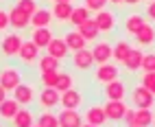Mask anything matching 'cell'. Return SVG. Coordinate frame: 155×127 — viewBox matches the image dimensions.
Wrapping results in <instances>:
<instances>
[{"instance_id":"1","label":"cell","mask_w":155,"mask_h":127,"mask_svg":"<svg viewBox=\"0 0 155 127\" xmlns=\"http://www.w3.org/2000/svg\"><path fill=\"white\" fill-rule=\"evenodd\" d=\"M20 83H22V75L15 66H5L0 70V86H2L7 92H13Z\"/></svg>"},{"instance_id":"2","label":"cell","mask_w":155,"mask_h":127,"mask_svg":"<svg viewBox=\"0 0 155 127\" xmlns=\"http://www.w3.org/2000/svg\"><path fill=\"white\" fill-rule=\"evenodd\" d=\"M131 103L136 105V108L151 110L153 105H155V94H153L149 88H144L142 83H140V86L133 88V92H131Z\"/></svg>"},{"instance_id":"3","label":"cell","mask_w":155,"mask_h":127,"mask_svg":"<svg viewBox=\"0 0 155 127\" xmlns=\"http://www.w3.org/2000/svg\"><path fill=\"white\" fill-rule=\"evenodd\" d=\"M22 42L24 39H22L20 33H9V35L2 37V42H0V53H2L5 57H18Z\"/></svg>"},{"instance_id":"4","label":"cell","mask_w":155,"mask_h":127,"mask_svg":"<svg viewBox=\"0 0 155 127\" xmlns=\"http://www.w3.org/2000/svg\"><path fill=\"white\" fill-rule=\"evenodd\" d=\"M59 118V127H81L83 125V114H81L79 110H61L57 114Z\"/></svg>"},{"instance_id":"5","label":"cell","mask_w":155,"mask_h":127,"mask_svg":"<svg viewBox=\"0 0 155 127\" xmlns=\"http://www.w3.org/2000/svg\"><path fill=\"white\" fill-rule=\"evenodd\" d=\"M83 121L90 123V125H96V127H103L107 123V114H105V108L103 105H90L83 114Z\"/></svg>"},{"instance_id":"6","label":"cell","mask_w":155,"mask_h":127,"mask_svg":"<svg viewBox=\"0 0 155 127\" xmlns=\"http://www.w3.org/2000/svg\"><path fill=\"white\" fill-rule=\"evenodd\" d=\"M18 57L22 59V63H26V66H31V63H37V59H39V48H37L31 39H24L22 46H20Z\"/></svg>"},{"instance_id":"7","label":"cell","mask_w":155,"mask_h":127,"mask_svg":"<svg viewBox=\"0 0 155 127\" xmlns=\"http://www.w3.org/2000/svg\"><path fill=\"white\" fill-rule=\"evenodd\" d=\"M114 55V46L109 42H96V46L92 48V57H94V63H107Z\"/></svg>"},{"instance_id":"8","label":"cell","mask_w":155,"mask_h":127,"mask_svg":"<svg viewBox=\"0 0 155 127\" xmlns=\"http://www.w3.org/2000/svg\"><path fill=\"white\" fill-rule=\"evenodd\" d=\"M105 97L111 101H125L127 97V86L120 79H114L109 83H105Z\"/></svg>"},{"instance_id":"9","label":"cell","mask_w":155,"mask_h":127,"mask_svg":"<svg viewBox=\"0 0 155 127\" xmlns=\"http://www.w3.org/2000/svg\"><path fill=\"white\" fill-rule=\"evenodd\" d=\"M39 105H42L44 110H53L57 108V105L61 103V94L55 90V88H44L42 92H39Z\"/></svg>"},{"instance_id":"10","label":"cell","mask_w":155,"mask_h":127,"mask_svg":"<svg viewBox=\"0 0 155 127\" xmlns=\"http://www.w3.org/2000/svg\"><path fill=\"white\" fill-rule=\"evenodd\" d=\"M94 79L98 81V83H109V81H114V79H118V66H114V63H101V66L96 68V72H94Z\"/></svg>"},{"instance_id":"11","label":"cell","mask_w":155,"mask_h":127,"mask_svg":"<svg viewBox=\"0 0 155 127\" xmlns=\"http://www.w3.org/2000/svg\"><path fill=\"white\" fill-rule=\"evenodd\" d=\"M81 103H83V94L77 88H70L66 92H61V105H64L66 110H79Z\"/></svg>"},{"instance_id":"12","label":"cell","mask_w":155,"mask_h":127,"mask_svg":"<svg viewBox=\"0 0 155 127\" xmlns=\"http://www.w3.org/2000/svg\"><path fill=\"white\" fill-rule=\"evenodd\" d=\"M72 63H74V68H79V70H90L92 66H94L92 50H87V48L74 50V53H72Z\"/></svg>"},{"instance_id":"13","label":"cell","mask_w":155,"mask_h":127,"mask_svg":"<svg viewBox=\"0 0 155 127\" xmlns=\"http://www.w3.org/2000/svg\"><path fill=\"white\" fill-rule=\"evenodd\" d=\"M103 108H105L107 121H122V116H125V112H127L125 101H111V99H107V103L103 105Z\"/></svg>"},{"instance_id":"14","label":"cell","mask_w":155,"mask_h":127,"mask_svg":"<svg viewBox=\"0 0 155 127\" xmlns=\"http://www.w3.org/2000/svg\"><path fill=\"white\" fill-rule=\"evenodd\" d=\"M13 99H15L20 105L28 108V105L33 103V99H35V90H33V86H28V83H20V86L13 90Z\"/></svg>"},{"instance_id":"15","label":"cell","mask_w":155,"mask_h":127,"mask_svg":"<svg viewBox=\"0 0 155 127\" xmlns=\"http://www.w3.org/2000/svg\"><path fill=\"white\" fill-rule=\"evenodd\" d=\"M31 42L42 50V48H48V44L53 42V31L48 26H39V29H33V35H31Z\"/></svg>"},{"instance_id":"16","label":"cell","mask_w":155,"mask_h":127,"mask_svg":"<svg viewBox=\"0 0 155 127\" xmlns=\"http://www.w3.org/2000/svg\"><path fill=\"white\" fill-rule=\"evenodd\" d=\"M9 22H11V26H13L15 31H22V29H26V26L31 24V15L24 13L22 9L13 7V9H9Z\"/></svg>"},{"instance_id":"17","label":"cell","mask_w":155,"mask_h":127,"mask_svg":"<svg viewBox=\"0 0 155 127\" xmlns=\"http://www.w3.org/2000/svg\"><path fill=\"white\" fill-rule=\"evenodd\" d=\"M48 55H53V57H57L59 61H64L66 57H68V44H66V39L64 37H53V42L48 44Z\"/></svg>"},{"instance_id":"18","label":"cell","mask_w":155,"mask_h":127,"mask_svg":"<svg viewBox=\"0 0 155 127\" xmlns=\"http://www.w3.org/2000/svg\"><path fill=\"white\" fill-rule=\"evenodd\" d=\"M94 22H96V26H98L101 33H109V31H114V26H116V18H114V13H109V11L103 9V11L96 13Z\"/></svg>"},{"instance_id":"19","label":"cell","mask_w":155,"mask_h":127,"mask_svg":"<svg viewBox=\"0 0 155 127\" xmlns=\"http://www.w3.org/2000/svg\"><path fill=\"white\" fill-rule=\"evenodd\" d=\"M22 108L15 99H5L0 103V118L2 121H13V116L18 114V110Z\"/></svg>"},{"instance_id":"20","label":"cell","mask_w":155,"mask_h":127,"mask_svg":"<svg viewBox=\"0 0 155 127\" xmlns=\"http://www.w3.org/2000/svg\"><path fill=\"white\" fill-rule=\"evenodd\" d=\"M35 121L37 118L33 116V112H31L28 108H20L18 114L13 116V127H33Z\"/></svg>"},{"instance_id":"21","label":"cell","mask_w":155,"mask_h":127,"mask_svg":"<svg viewBox=\"0 0 155 127\" xmlns=\"http://www.w3.org/2000/svg\"><path fill=\"white\" fill-rule=\"evenodd\" d=\"M72 2H55V7L50 9L53 11V18L55 20H59V22H68L70 20V15H72Z\"/></svg>"},{"instance_id":"22","label":"cell","mask_w":155,"mask_h":127,"mask_svg":"<svg viewBox=\"0 0 155 127\" xmlns=\"http://www.w3.org/2000/svg\"><path fill=\"white\" fill-rule=\"evenodd\" d=\"M64 39H66V44H68V48L74 53V50H81V48H85V37L79 33V31H68V33L64 35Z\"/></svg>"},{"instance_id":"23","label":"cell","mask_w":155,"mask_h":127,"mask_svg":"<svg viewBox=\"0 0 155 127\" xmlns=\"http://www.w3.org/2000/svg\"><path fill=\"white\" fill-rule=\"evenodd\" d=\"M142 57H144V53L140 50V48H131V53H129V57L125 59V66L129 72H136V70H140L142 68Z\"/></svg>"},{"instance_id":"24","label":"cell","mask_w":155,"mask_h":127,"mask_svg":"<svg viewBox=\"0 0 155 127\" xmlns=\"http://www.w3.org/2000/svg\"><path fill=\"white\" fill-rule=\"evenodd\" d=\"M136 42H138L140 46H151L153 42H155V29H153L151 24L144 22V26L136 33Z\"/></svg>"},{"instance_id":"25","label":"cell","mask_w":155,"mask_h":127,"mask_svg":"<svg viewBox=\"0 0 155 127\" xmlns=\"http://www.w3.org/2000/svg\"><path fill=\"white\" fill-rule=\"evenodd\" d=\"M50 22H53V11H48V9H37V11L31 15V24H33L35 29L48 26Z\"/></svg>"},{"instance_id":"26","label":"cell","mask_w":155,"mask_h":127,"mask_svg":"<svg viewBox=\"0 0 155 127\" xmlns=\"http://www.w3.org/2000/svg\"><path fill=\"white\" fill-rule=\"evenodd\" d=\"M77 31H79V33L83 35L87 42H90V39H96V37H98V33H101L98 26H96V22H94V18L85 20V22L81 24V26H77Z\"/></svg>"},{"instance_id":"27","label":"cell","mask_w":155,"mask_h":127,"mask_svg":"<svg viewBox=\"0 0 155 127\" xmlns=\"http://www.w3.org/2000/svg\"><path fill=\"white\" fill-rule=\"evenodd\" d=\"M153 118H155V114L151 110L136 108V114H133V123H136V125H140V127H153Z\"/></svg>"},{"instance_id":"28","label":"cell","mask_w":155,"mask_h":127,"mask_svg":"<svg viewBox=\"0 0 155 127\" xmlns=\"http://www.w3.org/2000/svg\"><path fill=\"white\" fill-rule=\"evenodd\" d=\"M129 53H131V44L129 42H125V39H120L116 46H114V59H116L118 63H125V59L129 57Z\"/></svg>"},{"instance_id":"29","label":"cell","mask_w":155,"mask_h":127,"mask_svg":"<svg viewBox=\"0 0 155 127\" xmlns=\"http://www.w3.org/2000/svg\"><path fill=\"white\" fill-rule=\"evenodd\" d=\"M37 68H39V72L59 70V59L53 57V55H39V59H37Z\"/></svg>"},{"instance_id":"30","label":"cell","mask_w":155,"mask_h":127,"mask_svg":"<svg viewBox=\"0 0 155 127\" xmlns=\"http://www.w3.org/2000/svg\"><path fill=\"white\" fill-rule=\"evenodd\" d=\"M85 20H90V9H87V7H74V9H72V15H70L68 22H70V24H74V26H81V24L85 22Z\"/></svg>"},{"instance_id":"31","label":"cell","mask_w":155,"mask_h":127,"mask_svg":"<svg viewBox=\"0 0 155 127\" xmlns=\"http://www.w3.org/2000/svg\"><path fill=\"white\" fill-rule=\"evenodd\" d=\"M142 26H144V18H142L140 13H133V15H129V18L125 20V29L129 31L131 35H136Z\"/></svg>"},{"instance_id":"32","label":"cell","mask_w":155,"mask_h":127,"mask_svg":"<svg viewBox=\"0 0 155 127\" xmlns=\"http://www.w3.org/2000/svg\"><path fill=\"white\" fill-rule=\"evenodd\" d=\"M57 79H59V70H46V72H39V81H42L44 88H55L57 86Z\"/></svg>"},{"instance_id":"33","label":"cell","mask_w":155,"mask_h":127,"mask_svg":"<svg viewBox=\"0 0 155 127\" xmlns=\"http://www.w3.org/2000/svg\"><path fill=\"white\" fill-rule=\"evenodd\" d=\"M72 83H74L72 75H68V72H59V79H57V86H55V90L61 94V92L70 90V88H72Z\"/></svg>"},{"instance_id":"34","label":"cell","mask_w":155,"mask_h":127,"mask_svg":"<svg viewBox=\"0 0 155 127\" xmlns=\"http://www.w3.org/2000/svg\"><path fill=\"white\" fill-rule=\"evenodd\" d=\"M37 125H42V127H59V118L55 114H50V112H42L37 116Z\"/></svg>"},{"instance_id":"35","label":"cell","mask_w":155,"mask_h":127,"mask_svg":"<svg viewBox=\"0 0 155 127\" xmlns=\"http://www.w3.org/2000/svg\"><path fill=\"white\" fill-rule=\"evenodd\" d=\"M144 72H155V53H144L142 57V68Z\"/></svg>"},{"instance_id":"36","label":"cell","mask_w":155,"mask_h":127,"mask_svg":"<svg viewBox=\"0 0 155 127\" xmlns=\"http://www.w3.org/2000/svg\"><path fill=\"white\" fill-rule=\"evenodd\" d=\"M15 7H18V9H22V11L28 13V15H33V13L37 11V2H35V0H18Z\"/></svg>"},{"instance_id":"37","label":"cell","mask_w":155,"mask_h":127,"mask_svg":"<svg viewBox=\"0 0 155 127\" xmlns=\"http://www.w3.org/2000/svg\"><path fill=\"white\" fill-rule=\"evenodd\" d=\"M109 2V0H85V7L90 9V11H103V9H105V5Z\"/></svg>"},{"instance_id":"38","label":"cell","mask_w":155,"mask_h":127,"mask_svg":"<svg viewBox=\"0 0 155 127\" xmlns=\"http://www.w3.org/2000/svg\"><path fill=\"white\" fill-rule=\"evenodd\" d=\"M142 86L149 88L155 94V72H144V75H142Z\"/></svg>"},{"instance_id":"39","label":"cell","mask_w":155,"mask_h":127,"mask_svg":"<svg viewBox=\"0 0 155 127\" xmlns=\"http://www.w3.org/2000/svg\"><path fill=\"white\" fill-rule=\"evenodd\" d=\"M7 26H11V22H9V11L0 9V31H5Z\"/></svg>"},{"instance_id":"40","label":"cell","mask_w":155,"mask_h":127,"mask_svg":"<svg viewBox=\"0 0 155 127\" xmlns=\"http://www.w3.org/2000/svg\"><path fill=\"white\" fill-rule=\"evenodd\" d=\"M147 18L155 22V0H151V2L147 5Z\"/></svg>"},{"instance_id":"41","label":"cell","mask_w":155,"mask_h":127,"mask_svg":"<svg viewBox=\"0 0 155 127\" xmlns=\"http://www.w3.org/2000/svg\"><path fill=\"white\" fill-rule=\"evenodd\" d=\"M5 99H7V90H5L2 86H0V103H2Z\"/></svg>"},{"instance_id":"42","label":"cell","mask_w":155,"mask_h":127,"mask_svg":"<svg viewBox=\"0 0 155 127\" xmlns=\"http://www.w3.org/2000/svg\"><path fill=\"white\" fill-rule=\"evenodd\" d=\"M109 2H111V5H122L125 0H109Z\"/></svg>"},{"instance_id":"43","label":"cell","mask_w":155,"mask_h":127,"mask_svg":"<svg viewBox=\"0 0 155 127\" xmlns=\"http://www.w3.org/2000/svg\"><path fill=\"white\" fill-rule=\"evenodd\" d=\"M125 2H127V5H138L140 0H125Z\"/></svg>"},{"instance_id":"44","label":"cell","mask_w":155,"mask_h":127,"mask_svg":"<svg viewBox=\"0 0 155 127\" xmlns=\"http://www.w3.org/2000/svg\"><path fill=\"white\" fill-rule=\"evenodd\" d=\"M81 127H96V125H90V123H83V125H81Z\"/></svg>"},{"instance_id":"45","label":"cell","mask_w":155,"mask_h":127,"mask_svg":"<svg viewBox=\"0 0 155 127\" xmlns=\"http://www.w3.org/2000/svg\"><path fill=\"white\" fill-rule=\"evenodd\" d=\"M55 2H72V0H55Z\"/></svg>"},{"instance_id":"46","label":"cell","mask_w":155,"mask_h":127,"mask_svg":"<svg viewBox=\"0 0 155 127\" xmlns=\"http://www.w3.org/2000/svg\"><path fill=\"white\" fill-rule=\"evenodd\" d=\"M127 127H140V125H136V123H129V125H127Z\"/></svg>"},{"instance_id":"47","label":"cell","mask_w":155,"mask_h":127,"mask_svg":"<svg viewBox=\"0 0 155 127\" xmlns=\"http://www.w3.org/2000/svg\"><path fill=\"white\" fill-rule=\"evenodd\" d=\"M33 127H42V125H37V123H35V125H33Z\"/></svg>"},{"instance_id":"48","label":"cell","mask_w":155,"mask_h":127,"mask_svg":"<svg viewBox=\"0 0 155 127\" xmlns=\"http://www.w3.org/2000/svg\"><path fill=\"white\" fill-rule=\"evenodd\" d=\"M153 127H155V118H153Z\"/></svg>"},{"instance_id":"49","label":"cell","mask_w":155,"mask_h":127,"mask_svg":"<svg viewBox=\"0 0 155 127\" xmlns=\"http://www.w3.org/2000/svg\"><path fill=\"white\" fill-rule=\"evenodd\" d=\"M53 2H55V0H53Z\"/></svg>"},{"instance_id":"50","label":"cell","mask_w":155,"mask_h":127,"mask_svg":"<svg viewBox=\"0 0 155 127\" xmlns=\"http://www.w3.org/2000/svg\"><path fill=\"white\" fill-rule=\"evenodd\" d=\"M0 127H2V125H0Z\"/></svg>"}]
</instances>
